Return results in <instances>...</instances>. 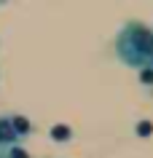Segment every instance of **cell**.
<instances>
[{
	"instance_id": "obj_1",
	"label": "cell",
	"mask_w": 153,
	"mask_h": 158,
	"mask_svg": "<svg viewBox=\"0 0 153 158\" xmlns=\"http://www.w3.org/2000/svg\"><path fill=\"white\" fill-rule=\"evenodd\" d=\"M116 56L132 70H153V27L145 22H126L116 35Z\"/></svg>"
},
{
	"instance_id": "obj_2",
	"label": "cell",
	"mask_w": 153,
	"mask_h": 158,
	"mask_svg": "<svg viewBox=\"0 0 153 158\" xmlns=\"http://www.w3.org/2000/svg\"><path fill=\"white\" fill-rule=\"evenodd\" d=\"M19 145V137L14 131V126H11V115H0V148H14Z\"/></svg>"
},
{
	"instance_id": "obj_3",
	"label": "cell",
	"mask_w": 153,
	"mask_h": 158,
	"mask_svg": "<svg viewBox=\"0 0 153 158\" xmlns=\"http://www.w3.org/2000/svg\"><path fill=\"white\" fill-rule=\"evenodd\" d=\"M11 126H14V131H16L19 139L27 137V134H32V123H30L24 115H11Z\"/></svg>"
},
{
	"instance_id": "obj_4",
	"label": "cell",
	"mask_w": 153,
	"mask_h": 158,
	"mask_svg": "<svg viewBox=\"0 0 153 158\" xmlns=\"http://www.w3.org/2000/svg\"><path fill=\"white\" fill-rule=\"evenodd\" d=\"M70 134L73 131H70L67 126H54V129H51V137H57V139H67Z\"/></svg>"
},
{
	"instance_id": "obj_5",
	"label": "cell",
	"mask_w": 153,
	"mask_h": 158,
	"mask_svg": "<svg viewBox=\"0 0 153 158\" xmlns=\"http://www.w3.org/2000/svg\"><path fill=\"white\" fill-rule=\"evenodd\" d=\"M0 158H11V156H8V150H3V148H0Z\"/></svg>"
}]
</instances>
